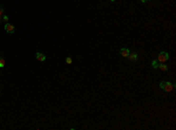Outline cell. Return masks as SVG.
Segmentation results:
<instances>
[{
    "label": "cell",
    "instance_id": "4",
    "mask_svg": "<svg viewBox=\"0 0 176 130\" xmlns=\"http://www.w3.org/2000/svg\"><path fill=\"white\" fill-rule=\"evenodd\" d=\"M129 53H130V51L128 48H121L120 49V55L122 56V57H128Z\"/></svg>",
    "mask_w": 176,
    "mask_h": 130
},
{
    "label": "cell",
    "instance_id": "2",
    "mask_svg": "<svg viewBox=\"0 0 176 130\" xmlns=\"http://www.w3.org/2000/svg\"><path fill=\"white\" fill-rule=\"evenodd\" d=\"M169 60V54L167 52H161L158 54V57H157V61L158 62H166Z\"/></svg>",
    "mask_w": 176,
    "mask_h": 130
},
{
    "label": "cell",
    "instance_id": "8",
    "mask_svg": "<svg viewBox=\"0 0 176 130\" xmlns=\"http://www.w3.org/2000/svg\"><path fill=\"white\" fill-rule=\"evenodd\" d=\"M152 65H153V68H155V69H156V68H158V65H160V62H158L157 60H154V61L152 62Z\"/></svg>",
    "mask_w": 176,
    "mask_h": 130
},
{
    "label": "cell",
    "instance_id": "5",
    "mask_svg": "<svg viewBox=\"0 0 176 130\" xmlns=\"http://www.w3.org/2000/svg\"><path fill=\"white\" fill-rule=\"evenodd\" d=\"M35 56H37V60H38V61H41V62L46 60V56L43 55L42 53H37V55Z\"/></svg>",
    "mask_w": 176,
    "mask_h": 130
},
{
    "label": "cell",
    "instance_id": "10",
    "mask_svg": "<svg viewBox=\"0 0 176 130\" xmlns=\"http://www.w3.org/2000/svg\"><path fill=\"white\" fill-rule=\"evenodd\" d=\"M2 14H4V8L0 6V22L2 21Z\"/></svg>",
    "mask_w": 176,
    "mask_h": 130
},
{
    "label": "cell",
    "instance_id": "13",
    "mask_svg": "<svg viewBox=\"0 0 176 130\" xmlns=\"http://www.w3.org/2000/svg\"><path fill=\"white\" fill-rule=\"evenodd\" d=\"M142 2H147V1H149V0H141Z\"/></svg>",
    "mask_w": 176,
    "mask_h": 130
},
{
    "label": "cell",
    "instance_id": "12",
    "mask_svg": "<svg viewBox=\"0 0 176 130\" xmlns=\"http://www.w3.org/2000/svg\"><path fill=\"white\" fill-rule=\"evenodd\" d=\"M2 20H4V21H6V22H7V21H8V18H7V17H6V15H4V17H2Z\"/></svg>",
    "mask_w": 176,
    "mask_h": 130
},
{
    "label": "cell",
    "instance_id": "7",
    "mask_svg": "<svg viewBox=\"0 0 176 130\" xmlns=\"http://www.w3.org/2000/svg\"><path fill=\"white\" fill-rule=\"evenodd\" d=\"M158 68H160L161 70H163V72H167V70H168V66L164 65V63H160V65H158Z\"/></svg>",
    "mask_w": 176,
    "mask_h": 130
},
{
    "label": "cell",
    "instance_id": "11",
    "mask_svg": "<svg viewBox=\"0 0 176 130\" xmlns=\"http://www.w3.org/2000/svg\"><path fill=\"white\" fill-rule=\"evenodd\" d=\"M66 62L67 63H72V57H66Z\"/></svg>",
    "mask_w": 176,
    "mask_h": 130
},
{
    "label": "cell",
    "instance_id": "14",
    "mask_svg": "<svg viewBox=\"0 0 176 130\" xmlns=\"http://www.w3.org/2000/svg\"><path fill=\"white\" fill-rule=\"evenodd\" d=\"M110 1H112V2H114V1H115V0H110Z\"/></svg>",
    "mask_w": 176,
    "mask_h": 130
},
{
    "label": "cell",
    "instance_id": "1",
    "mask_svg": "<svg viewBox=\"0 0 176 130\" xmlns=\"http://www.w3.org/2000/svg\"><path fill=\"white\" fill-rule=\"evenodd\" d=\"M160 88L161 89H163L164 92H171L174 88H175V84L174 83H170V82H167V81H162L161 83H160Z\"/></svg>",
    "mask_w": 176,
    "mask_h": 130
},
{
    "label": "cell",
    "instance_id": "6",
    "mask_svg": "<svg viewBox=\"0 0 176 130\" xmlns=\"http://www.w3.org/2000/svg\"><path fill=\"white\" fill-rule=\"evenodd\" d=\"M128 59H129L130 61H133V62H134V61H136V60H137V54H136V53H132V54L129 53Z\"/></svg>",
    "mask_w": 176,
    "mask_h": 130
},
{
    "label": "cell",
    "instance_id": "9",
    "mask_svg": "<svg viewBox=\"0 0 176 130\" xmlns=\"http://www.w3.org/2000/svg\"><path fill=\"white\" fill-rule=\"evenodd\" d=\"M5 67V59L0 56V68H4Z\"/></svg>",
    "mask_w": 176,
    "mask_h": 130
},
{
    "label": "cell",
    "instance_id": "3",
    "mask_svg": "<svg viewBox=\"0 0 176 130\" xmlns=\"http://www.w3.org/2000/svg\"><path fill=\"white\" fill-rule=\"evenodd\" d=\"M5 29H6V32H7V33H14V31H15L14 26H13L12 23H8V22L5 25Z\"/></svg>",
    "mask_w": 176,
    "mask_h": 130
}]
</instances>
